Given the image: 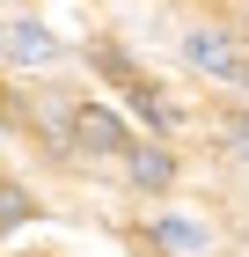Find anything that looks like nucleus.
Returning a JSON list of instances; mask_svg holds the SVG:
<instances>
[{"label": "nucleus", "instance_id": "nucleus-1", "mask_svg": "<svg viewBox=\"0 0 249 257\" xmlns=\"http://www.w3.org/2000/svg\"><path fill=\"white\" fill-rule=\"evenodd\" d=\"M191 66H205L212 81H234V88H249V44H234V37H220V30H191Z\"/></svg>", "mask_w": 249, "mask_h": 257}, {"label": "nucleus", "instance_id": "nucleus-2", "mask_svg": "<svg viewBox=\"0 0 249 257\" xmlns=\"http://www.w3.org/2000/svg\"><path fill=\"white\" fill-rule=\"evenodd\" d=\"M74 140L88 147V155H125V147H132L125 118H117V110H96V103H88V110H74Z\"/></svg>", "mask_w": 249, "mask_h": 257}, {"label": "nucleus", "instance_id": "nucleus-3", "mask_svg": "<svg viewBox=\"0 0 249 257\" xmlns=\"http://www.w3.org/2000/svg\"><path fill=\"white\" fill-rule=\"evenodd\" d=\"M0 52L22 59V66H44V59H59V37L37 30V22H0Z\"/></svg>", "mask_w": 249, "mask_h": 257}, {"label": "nucleus", "instance_id": "nucleus-4", "mask_svg": "<svg viewBox=\"0 0 249 257\" xmlns=\"http://www.w3.org/2000/svg\"><path fill=\"white\" fill-rule=\"evenodd\" d=\"M147 242L161 257H205V228H198V220H154Z\"/></svg>", "mask_w": 249, "mask_h": 257}, {"label": "nucleus", "instance_id": "nucleus-5", "mask_svg": "<svg viewBox=\"0 0 249 257\" xmlns=\"http://www.w3.org/2000/svg\"><path fill=\"white\" fill-rule=\"evenodd\" d=\"M169 177H176V162L161 155V147H132V184L139 191H161Z\"/></svg>", "mask_w": 249, "mask_h": 257}, {"label": "nucleus", "instance_id": "nucleus-6", "mask_svg": "<svg viewBox=\"0 0 249 257\" xmlns=\"http://www.w3.org/2000/svg\"><path fill=\"white\" fill-rule=\"evenodd\" d=\"M88 59H96V66H103V74H110V81H117V88H147V81H139V74H132V59H125V52H117V44H96V52H88Z\"/></svg>", "mask_w": 249, "mask_h": 257}, {"label": "nucleus", "instance_id": "nucleus-7", "mask_svg": "<svg viewBox=\"0 0 249 257\" xmlns=\"http://www.w3.org/2000/svg\"><path fill=\"white\" fill-rule=\"evenodd\" d=\"M22 220H30V191H15V184H0V235H15Z\"/></svg>", "mask_w": 249, "mask_h": 257}]
</instances>
